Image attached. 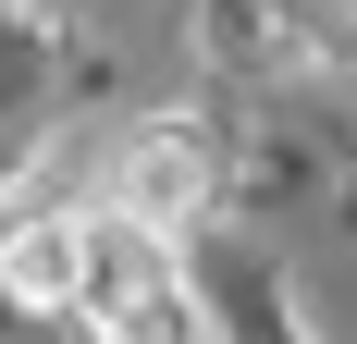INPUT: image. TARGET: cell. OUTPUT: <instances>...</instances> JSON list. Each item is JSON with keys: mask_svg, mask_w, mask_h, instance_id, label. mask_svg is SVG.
Instances as JSON below:
<instances>
[{"mask_svg": "<svg viewBox=\"0 0 357 344\" xmlns=\"http://www.w3.org/2000/svg\"><path fill=\"white\" fill-rule=\"evenodd\" d=\"M74 332L86 344H197V308H185V271H173V234H148L123 209L86 221V283H74Z\"/></svg>", "mask_w": 357, "mask_h": 344, "instance_id": "6da1fadb", "label": "cell"}, {"mask_svg": "<svg viewBox=\"0 0 357 344\" xmlns=\"http://www.w3.org/2000/svg\"><path fill=\"white\" fill-rule=\"evenodd\" d=\"M111 209L148 221V234H185V221L210 209V136H185V123L123 136V160H111Z\"/></svg>", "mask_w": 357, "mask_h": 344, "instance_id": "7a4b0ae2", "label": "cell"}, {"mask_svg": "<svg viewBox=\"0 0 357 344\" xmlns=\"http://www.w3.org/2000/svg\"><path fill=\"white\" fill-rule=\"evenodd\" d=\"M74 283H86V209H25L0 234V295L13 308H74Z\"/></svg>", "mask_w": 357, "mask_h": 344, "instance_id": "3957f363", "label": "cell"}]
</instances>
